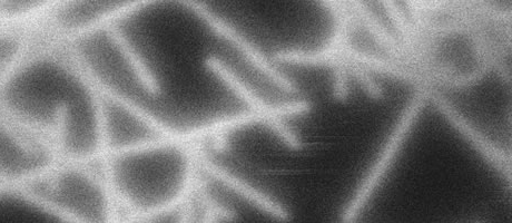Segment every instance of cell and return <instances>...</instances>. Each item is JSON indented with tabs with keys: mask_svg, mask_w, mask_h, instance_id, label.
I'll return each instance as SVG.
<instances>
[{
	"mask_svg": "<svg viewBox=\"0 0 512 223\" xmlns=\"http://www.w3.org/2000/svg\"><path fill=\"white\" fill-rule=\"evenodd\" d=\"M91 163L59 159L25 184L26 197L39 208L70 222H122L100 169Z\"/></svg>",
	"mask_w": 512,
	"mask_h": 223,
	"instance_id": "1",
	"label": "cell"
},
{
	"mask_svg": "<svg viewBox=\"0 0 512 223\" xmlns=\"http://www.w3.org/2000/svg\"><path fill=\"white\" fill-rule=\"evenodd\" d=\"M59 159L42 134L0 111V183L4 187H24Z\"/></svg>",
	"mask_w": 512,
	"mask_h": 223,
	"instance_id": "2",
	"label": "cell"
},
{
	"mask_svg": "<svg viewBox=\"0 0 512 223\" xmlns=\"http://www.w3.org/2000/svg\"><path fill=\"white\" fill-rule=\"evenodd\" d=\"M430 86H417L412 98L399 115L395 128L392 129L386 143H384L376 162L360 182L348 205L344 207L340 221L353 223L358 220L364 208L367 207L374 192L380 187L383 179L396 162L403 145H405L411 131L425 110L429 102Z\"/></svg>",
	"mask_w": 512,
	"mask_h": 223,
	"instance_id": "3",
	"label": "cell"
},
{
	"mask_svg": "<svg viewBox=\"0 0 512 223\" xmlns=\"http://www.w3.org/2000/svg\"><path fill=\"white\" fill-rule=\"evenodd\" d=\"M319 6L327 9L334 19L332 36L320 50L308 52L302 50H281L273 54V61L283 64L305 67H329L334 74L333 99L339 103L349 100V76L346 63L338 57L339 45L347 33L351 12L344 0H322Z\"/></svg>",
	"mask_w": 512,
	"mask_h": 223,
	"instance_id": "4",
	"label": "cell"
},
{
	"mask_svg": "<svg viewBox=\"0 0 512 223\" xmlns=\"http://www.w3.org/2000/svg\"><path fill=\"white\" fill-rule=\"evenodd\" d=\"M429 102L433 105L450 125L456 130L461 138L474 149L489 166L494 169L506 183L512 182V159L511 153L498 147L484 133L479 131L464 114H462L447 96L441 93L436 87H430Z\"/></svg>",
	"mask_w": 512,
	"mask_h": 223,
	"instance_id": "5",
	"label": "cell"
},
{
	"mask_svg": "<svg viewBox=\"0 0 512 223\" xmlns=\"http://www.w3.org/2000/svg\"><path fill=\"white\" fill-rule=\"evenodd\" d=\"M184 8L189 9L195 16H198L201 21L208 25L211 31L218 36L230 42L234 47L238 48L240 52L246 57V60L255 67L256 70L268 77L285 93L297 94L300 92L297 84L288 79L287 76L282 74L270 64L259 48H256L251 42L241 35L236 29L228 22H225L219 16L213 14L208 6L195 0H182L177 2Z\"/></svg>",
	"mask_w": 512,
	"mask_h": 223,
	"instance_id": "6",
	"label": "cell"
},
{
	"mask_svg": "<svg viewBox=\"0 0 512 223\" xmlns=\"http://www.w3.org/2000/svg\"><path fill=\"white\" fill-rule=\"evenodd\" d=\"M203 64L206 70L218 76L240 100L248 104L253 112L269 116V118L282 119L288 118V116L309 114L313 109V104L307 100L281 105L265 103L248 85H245L239 77H236L218 56H206Z\"/></svg>",
	"mask_w": 512,
	"mask_h": 223,
	"instance_id": "7",
	"label": "cell"
},
{
	"mask_svg": "<svg viewBox=\"0 0 512 223\" xmlns=\"http://www.w3.org/2000/svg\"><path fill=\"white\" fill-rule=\"evenodd\" d=\"M405 4L408 11H415L429 18L460 19L481 16L499 24L512 23L511 9L480 0H407Z\"/></svg>",
	"mask_w": 512,
	"mask_h": 223,
	"instance_id": "8",
	"label": "cell"
},
{
	"mask_svg": "<svg viewBox=\"0 0 512 223\" xmlns=\"http://www.w3.org/2000/svg\"><path fill=\"white\" fill-rule=\"evenodd\" d=\"M204 142L205 140L201 141L198 149V163L202 171L208 173L214 180L220 181L226 188L238 193L254 207L268 213L273 219L282 222L291 220L290 212L280 202L268 196L267 193L252 187L248 182L235 177L234 174L218 166L210 159L209 154L204 149Z\"/></svg>",
	"mask_w": 512,
	"mask_h": 223,
	"instance_id": "9",
	"label": "cell"
},
{
	"mask_svg": "<svg viewBox=\"0 0 512 223\" xmlns=\"http://www.w3.org/2000/svg\"><path fill=\"white\" fill-rule=\"evenodd\" d=\"M105 32L112 42L117 47L118 52L121 53L124 61L131 67L132 72L139 80L143 89L149 93L152 98H160L162 95V87L159 81L156 80L154 74L146 66L143 58L135 50L132 43L128 41L127 36L122 31V28L117 24H112L105 28Z\"/></svg>",
	"mask_w": 512,
	"mask_h": 223,
	"instance_id": "10",
	"label": "cell"
}]
</instances>
